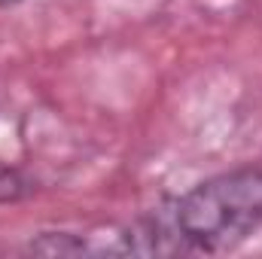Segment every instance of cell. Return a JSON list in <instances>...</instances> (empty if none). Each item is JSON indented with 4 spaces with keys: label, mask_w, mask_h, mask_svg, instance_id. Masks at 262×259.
I'll use <instances>...</instances> for the list:
<instances>
[{
    "label": "cell",
    "mask_w": 262,
    "mask_h": 259,
    "mask_svg": "<svg viewBox=\"0 0 262 259\" xmlns=\"http://www.w3.org/2000/svg\"><path fill=\"white\" fill-rule=\"evenodd\" d=\"M177 241L198 253H226L262 229V165L213 174L171 201Z\"/></svg>",
    "instance_id": "obj_1"
},
{
    "label": "cell",
    "mask_w": 262,
    "mask_h": 259,
    "mask_svg": "<svg viewBox=\"0 0 262 259\" xmlns=\"http://www.w3.org/2000/svg\"><path fill=\"white\" fill-rule=\"evenodd\" d=\"M15 3H21V0H0V6H15Z\"/></svg>",
    "instance_id": "obj_2"
}]
</instances>
